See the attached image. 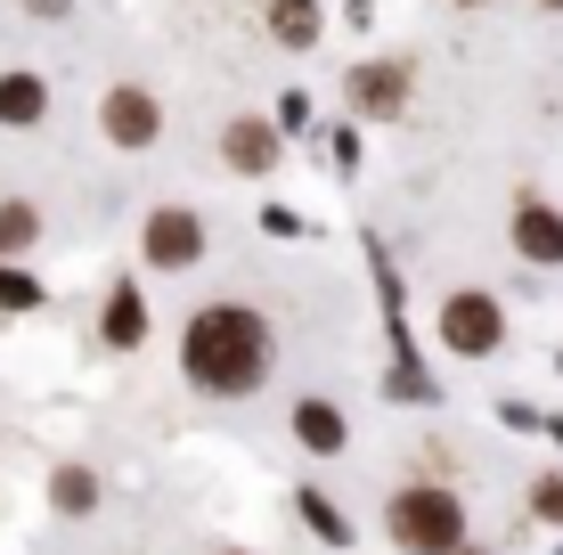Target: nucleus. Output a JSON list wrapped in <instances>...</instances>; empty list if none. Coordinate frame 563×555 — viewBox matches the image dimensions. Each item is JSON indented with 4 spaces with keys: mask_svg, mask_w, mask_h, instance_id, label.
Segmentation results:
<instances>
[{
    "mask_svg": "<svg viewBox=\"0 0 563 555\" xmlns=\"http://www.w3.org/2000/svg\"><path fill=\"white\" fill-rule=\"evenodd\" d=\"M262 368H269V328L245 302H212L188 319V376L205 392H245L262 385Z\"/></svg>",
    "mask_w": 563,
    "mask_h": 555,
    "instance_id": "f257e3e1",
    "label": "nucleus"
},
{
    "mask_svg": "<svg viewBox=\"0 0 563 555\" xmlns=\"http://www.w3.org/2000/svg\"><path fill=\"white\" fill-rule=\"evenodd\" d=\"M393 540L417 547V555H450L465 540V507L450 490H400L393 499Z\"/></svg>",
    "mask_w": 563,
    "mask_h": 555,
    "instance_id": "f03ea898",
    "label": "nucleus"
},
{
    "mask_svg": "<svg viewBox=\"0 0 563 555\" xmlns=\"http://www.w3.org/2000/svg\"><path fill=\"white\" fill-rule=\"evenodd\" d=\"M441 343L450 352H498V302L490 295H450V311H441Z\"/></svg>",
    "mask_w": 563,
    "mask_h": 555,
    "instance_id": "7ed1b4c3",
    "label": "nucleus"
},
{
    "mask_svg": "<svg viewBox=\"0 0 563 555\" xmlns=\"http://www.w3.org/2000/svg\"><path fill=\"white\" fill-rule=\"evenodd\" d=\"M352 107L376 114V123H393L400 107H409V66H393V57H376V66L352 74Z\"/></svg>",
    "mask_w": 563,
    "mask_h": 555,
    "instance_id": "20e7f679",
    "label": "nucleus"
},
{
    "mask_svg": "<svg viewBox=\"0 0 563 555\" xmlns=\"http://www.w3.org/2000/svg\"><path fill=\"white\" fill-rule=\"evenodd\" d=\"M155 131H164V114H155L147 90H131V82L107 90V140H114V147H147Z\"/></svg>",
    "mask_w": 563,
    "mask_h": 555,
    "instance_id": "39448f33",
    "label": "nucleus"
},
{
    "mask_svg": "<svg viewBox=\"0 0 563 555\" xmlns=\"http://www.w3.org/2000/svg\"><path fill=\"white\" fill-rule=\"evenodd\" d=\"M147 254L164 262V270L197 262V254H205V229H197V213H155V221H147Z\"/></svg>",
    "mask_w": 563,
    "mask_h": 555,
    "instance_id": "423d86ee",
    "label": "nucleus"
},
{
    "mask_svg": "<svg viewBox=\"0 0 563 555\" xmlns=\"http://www.w3.org/2000/svg\"><path fill=\"white\" fill-rule=\"evenodd\" d=\"M515 254H522V262H563V213H548V204L522 197V213H515Z\"/></svg>",
    "mask_w": 563,
    "mask_h": 555,
    "instance_id": "0eeeda50",
    "label": "nucleus"
},
{
    "mask_svg": "<svg viewBox=\"0 0 563 555\" xmlns=\"http://www.w3.org/2000/svg\"><path fill=\"white\" fill-rule=\"evenodd\" d=\"M229 164H238V171H269V164H278V131H269V123H229Z\"/></svg>",
    "mask_w": 563,
    "mask_h": 555,
    "instance_id": "6e6552de",
    "label": "nucleus"
},
{
    "mask_svg": "<svg viewBox=\"0 0 563 555\" xmlns=\"http://www.w3.org/2000/svg\"><path fill=\"white\" fill-rule=\"evenodd\" d=\"M269 33L286 49H310L319 42V0H269Z\"/></svg>",
    "mask_w": 563,
    "mask_h": 555,
    "instance_id": "1a4fd4ad",
    "label": "nucleus"
},
{
    "mask_svg": "<svg viewBox=\"0 0 563 555\" xmlns=\"http://www.w3.org/2000/svg\"><path fill=\"white\" fill-rule=\"evenodd\" d=\"M0 123H42V82L33 74H0Z\"/></svg>",
    "mask_w": 563,
    "mask_h": 555,
    "instance_id": "9d476101",
    "label": "nucleus"
},
{
    "mask_svg": "<svg viewBox=\"0 0 563 555\" xmlns=\"http://www.w3.org/2000/svg\"><path fill=\"white\" fill-rule=\"evenodd\" d=\"M295 433H302V449H343V417L335 409H327V400H302V409H295Z\"/></svg>",
    "mask_w": 563,
    "mask_h": 555,
    "instance_id": "9b49d317",
    "label": "nucleus"
},
{
    "mask_svg": "<svg viewBox=\"0 0 563 555\" xmlns=\"http://www.w3.org/2000/svg\"><path fill=\"white\" fill-rule=\"evenodd\" d=\"M140 335H147V302L123 286V295L107 302V343H140Z\"/></svg>",
    "mask_w": 563,
    "mask_h": 555,
    "instance_id": "f8f14e48",
    "label": "nucleus"
},
{
    "mask_svg": "<svg viewBox=\"0 0 563 555\" xmlns=\"http://www.w3.org/2000/svg\"><path fill=\"white\" fill-rule=\"evenodd\" d=\"M33 229H42V221H33V204H0V254H25Z\"/></svg>",
    "mask_w": 563,
    "mask_h": 555,
    "instance_id": "ddd939ff",
    "label": "nucleus"
},
{
    "mask_svg": "<svg viewBox=\"0 0 563 555\" xmlns=\"http://www.w3.org/2000/svg\"><path fill=\"white\" fill-rule=\"evenodd\" d=\"M49 499L66 507V514H82V507H99V482H90V474H74V466H66V474H57V482H49Z\"/></svg>",
    "mask_w": 563,
    "mask_h": 555,
    "instance_id": "4468645a",
    "label": "nucleus"
},
{
    "mask_svg": "<svg viewBox=\"0 0 563 555\" xmlns=\"http://www.w3.org/2000/svg\"><path fill=\"white\" fill-rule=\"evenodd\" d=\"M302 514H310V531H327V540H335V547H343V540H352V523H343V514H335V507H327V499H319V490H302Z\"/></svg>",
    "mask_w": 563,
    "mask_h": 555,
    "instance_id": "2eb2a0df",
    "label": "nucleus"
},
{
    "mask_svg": "<svg viewBox=\"0 0 563 555\" xmlns=\"http://www.w3.org/2000/svg\"><path fill=\"white\" fill-rule=\"evenodd\" d=\"M531 514L539 523H563V474H548V482L531 490Z\"/></svg>",
    "mask_w": 563,
    "mask_h": 555,
    "instance_id": "dca6fc26",
    "label": "nucleus"
},
{
    "mask_svg": "<svg viewBox=\"0 0 563 555\" xmlns=\"http://www.w3.org/2000/svg\"><path fill=\"white\" fill-rule=\"evenodd\" d=\"M0 302H9V311H33V302H42V295H33L25 278H9V270H0Z\"/></svg>",
    "mask_w": 563,
    "mask_h": 555,
    "instance_id": "f3484780",
    "label": "nucleus"
},
{
    "mask_svg": "<svg viewBox=\"0 0 563 555\" xmlns=\"http://www.w3.org/2000/svg\"><path fill=\"white\" fill-rule=\"evenodd\" d=\"M33 9H42V16H57V9H66V0H33Z\"/></svg>",
    "mask_w": 563,
    "mask_h": 555,
    "instance_id": "a211bd4d",
    "label": "nucleus"
},
{
    "mask_svg": "<svg viewBox=\"0 0 563 555\" xmlns=\"http://www.w3.org/2000/svg\"><path fill=\"white\" fill-rule=\"evenodd\" d=\"M548 9H563V0H548Z\"/></svg>",
    "mask_w": 563,
    "mask_h": 555,
    "instance_id": "6ab92c4d",
    "label": "nucleus"
}]
</instances>
